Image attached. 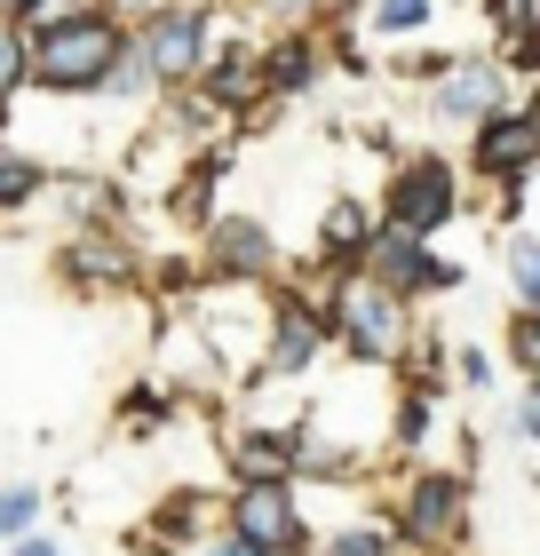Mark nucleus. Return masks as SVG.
<instances>
[{
    "mask_svg": "<svg viewBox=\"0 0 540 556\" xmlns=\"http://www.w3.org/2000/svg\"><path fill=\"white\" fill-rule=\"evenodd\" d=\"M318 318H326V342L342 350L350 366H398V358H414V334H422L414 302H398L390 287H374L366 270H334Z\"/></svg>",
    "mask_w": 540,
    "mask_h": 556,
    "instance_id": "nucleus-1",
    "label": "nucleus"
},
{
    "mask_svg": "<svg viewBox=\"0 0 540 556\" xmlns=\"http://www.w3.org/2000/svg\"><path fill=\"white\" fill-rule=\"evenodd\" d=\"M127 48V16L120 9H88L72 24H48V33H24V88L48 96H104V72Z\"/></svg>",
    "mask_w": 540,
    "mask_h": 556,
    "instance_id": "nucleus-2",
    "label": "nucleus"
},
{
    "mask_svg": "<svg viewBox=\"0 0 540 556\" xmlns=\"http://www.w3.org/2000/svg\"><path fill=\"white\" fill-rule=\"evenodd\" d=\"M230 40V24L215 0H160V9H136V24H127V56L143 64L151 88H191V72L208 64V48Z\"/></svg>",
    "mask_w": 540,
    "mask_h": 556,
    "instance_id": "nucleus-3",
    "label": "nucleus"
},
{
    "mask_svg": "<svg viewBox=\"0 0 540 556\" xmlns=\"http://www.w3.org/2000/svg\"><path fill=\"white\" fill-rule=\"evenodd\" d=\"M461 167L445 160V151H429L414 143L405 160L390 167V184H381L374 199V223H390V231H414V239H445L453 223H461Z\"/></svg>",
    "mask_w": 540,
    "mask_h": 556,
    "instance_id": "nucleus-4",
    "label": "nucleus"
},
{
    "mask_svg": "<svg viewBox=\"0 0 540 556\" xmlns=\"http://www.w3.org/2000/svg\"><path fill=\"white\" fill-rule=\"evenodd\" d=\"M357 270L374 278V287H390L398 302H429V294H453L461 270L437 239H414V231H390V223H374V239H366V255H357Z\"/></svg>",
    "mask_w": 540,
    "mask_h": 556,
    "instance_id": "nucleus-5",
    "label": "nucleus"
},
{
    "mask_svg": "<svg viewBox=\"0 0 540 556\" xmlns=\"http://www.w3.org/2000/svg\"><path fill=\"white\" fill-rule=\"evenodd\" d=\"M461 167L477 184H517V175L540 167V119L525 112V96H508L501 112H485L469 136H461Z\"/></svg>",
    "mask_w": 540,
    "mask_h": 556,
    "instance_id": "nucleus-6",
    "label": "nucleus"
},
{
    "mask_svg": "<svg viewBox=\"0 0 540 556\" xmlns=\"http://www.w3.org/2000/svg\"><path fill=\"white\" fill-rule=\"evenodd\" d=\"M56 278L72 294H127L143 278V255H136V239H127L120 223H80V231H64V247H56Z\"/></svg>",
    "mask_w": 540,
    "mask_h": 556,
    "instance_id": "nucleus-7",
    "label": "nucleus"
},
{
    "mask_svg": "<svg viewBox=\"0 0 540 556\" xmlns=\"http://www.w3.org/2000/svg\"><path fill=\"white\" fill-rule=\"evenodd\" d=\"M199 263L208 278H230V287H271L278 278V231L263 215H208L199 223Z\"/></svg>",
    "mask_w": 540,
    "mask_h": 556,
    "instance_id": "nucleus-8",
    "label": "nucleus"
},
{
    "mask_svg": "<svg viewBox=\"0 0 540 556\" xmlns=\"http://www.w3.org/2000/svg\"><path fill=\"white\" fill-rule=\"evenodd\" d=\"M508 96H517V80H508L493 56H453V64L429 80V128L469 136L485 112H501V104H508Z\"/></svg>",
    "mask_w": 540,
    "mask_h": 556,
    "instance_id": "nucleus-9",
    "label": "nucleus"
},
{
    "mask_svg": "<svg viewBox=\"0 0 540 556\" xmlns=\"http://www.w3.org/2000/svg\"><path fill=\"white\" fill-rule=\"evenodd\" d=\"M461 517H469V485L453 469H414L398 493V548H429V541H453Z\"/></svg>",
    "mask_w": 540,
    "mask_h": 556,
    "instance_id": "nucleus-10",
    "label": "nucleus"
},
{
    "mask_svg": "<svg viewBox=\"0 0 540 556\" xmlns=\"http://www.w3.org/2000/svg\"><path fill=\"white\" fill-rule=\"evenodd\" d=\"M191 96L208 104L215 119H254L271 104V88H263V56H254L247 40H215L208 48V64L191 72Z\"/></svg>",
    "mask_w": 540,
    "mask_h": 556,
    "instance_id": "nucleus-11",
    "label": "nucleus"
},
{
    "mask_svg": "<svg viewBox=\"0 0 540 556\" xmlns=\"http://www.w3.org/2000/svg\"><path fill=\"white\" fill-rule=\"evenodd\" d=\"M318 350H326V318H318V302L311 294H263V366L271 374H302V366H311L318 358Z\"/></svg>",
    "mask_w": 540,
    "mask_h": 556,
    "instance_id": "nucleus-12",
    "label": "nucleus"
},
{
    "mask_svg": "<svg viewBox=\"0 0 540 556\" xmlns=\"http://www.w3.org/2000/svg\"><path fill=\"white\" fill-rule=\"evenodd\" d=\"M230 533H239L247 548H302V501L294 485H239V501H230Z\"/></svg>",
    "mask_w": 540,
    "mask_h": 556,
    "instance_id": "nucleus-13",
    "label": "nucleus"
},
{
    "mask_svg": "<svg viewBox=\"0 0 540 556\" xmlns=\"http://www.w3.org/2000/svg\"><path fill=\"white\" fill-rule=\"evenodd\" d=\"M254 56H263V88H271V104H278V96H287V104H302V96H311L326 72H334V64H326V40L311 33V24H294V33L263 40Z\"/></svg>",
    "mask_w": 540,
    "mask_h": 556,
    "instance_id": "nucleus-14",
    "label": "nucleus"
},
{
    "mask_svg": "<svg viewBox=\"0 0 540 556\" xmlns=\"http://www.w3.org/2000/svg\"><path fill=\"white\" fill-rule=\"evenodd\" d=\"M374 239V199L366 191H334L326 215H318V239H311V263L334 278V270H357V255H366Z\"/></svg>",
    "mask_w": 540,
    "mask_h": 556,
    "instance_id": "nucleus-15",
    "label": "nucleus"
},
{
    "mask_svg": "<svg viewBox=\"0 0 540 556\" xmlns=\"http://www.w3.org/2000/svg\"><path fill=\"white\" fill-rule=\"evenodd\" d=\"M294 453H302V429H247V438H230V477L239 485H294Z\"/></svg>",
    "mask_w": 540,
    "mask_h": 556,
    "instance_id": "nucleus-16",
    "label": "nucleus"
},
{
    "mask_svg": "<svg viewBox=\"0 0 540 556\" xmlns=\"http://www.w3.org/2000/svg\"><path fill=\"white\" fill-rule=\"evenodd\" d=\"M48 191H56L64 223H120V184L112 175H88V167H48Z\"/></svg>",
    "mask_w": 540,
    "mask_h": 556,
    "instance_id": "nucleus-17",
    "label": "nucleus"
},
{
    "mask_svg": "<svg viewBox=\"0 0 540 556\" xmlns=\"http://www.w3.org/2000/svg\"><path fill=\"white\" fill-rule=\"evenodd\" d=\"M40 199H48V160H40V151H16V143H0V223L33 215Z\"/></svg>",
    "mask_w": 540,
    "mask_h": 556,
    "instance_id": "nucleus-18",
    "label": "nucleus"
},
{
    "mask_svg": "<svg viewBox=\"0 0 540 556\" xmlns=\"http://www.w3.org/2000/svg\"><path fill=\"white\" fill-rule=\"evenodd\" d=\"M215 184H223V151H199L191 175H175V184H160V191H167V207L184 223H208V215H223L215 207Z\"/></svg>",
    "mask_w": 540,
    "mask_h": 556,
    "instance_id": "nucleus-19",
    "label": "nucleus"
},
{
    "mask_svg": "<svg viewBox=\"0 0 540 556\" xmlns=\"http://www.w3.org/2000/svg\"><path fill=\"white\" fill-rule=\"evenodd\" d=\"M366 33L374 40H398V48H414V40H429V24H437V0H366Z\"/></svg>",
    "mask_w": 540,
    "mask_h": 556,
    "instance_id": "nucleus-20",
    "label": "nucleus"
},
{
    "mask_svg": "<svg viewBox=\"0 0 540 556\" xmlns=\"http://www.w3.org/2000/svg\"><path fill=\"white\" fill-rule=\"evenodd\" d=\"M501 263H508V294H517V311L532 318L540 311V239L532 231H508V255Z\"/></svg>",
    "mask_w": 540,
    "mask_h": 556,
    "instance_id": "nucleus-21",
    "label": "nucleus"
},
{
    "mask_svg": "<svg viewBox=\"0 0 540 556\" xmlns=\"http://www.w3.org/2000/svg\"><path fill=\"white\" fill-rule=\"evenodd\" d=\"M88 9H120V0H24L16 33H48V24H72V16H88Z\"/></svg>",
    "mask_w": 540,
    "mask_h": 556,
    "instance_id": "nucleus-22",
    "label": "nucleus"
},
{
    "mask_svg": "<svg viewBox=\"0 0 540 556\" xmlns=\"http://www.w3.org/2000/svg\"><path fill=\"white\" fill-rule=\"evenodd\" d=\"M485 33H493V40L540 33V0H485Z\"/></svg>",
    "mask_w": 540,
    "mask_h": 556,
    "instance_id": "nucleus-23",
    "label": "nucleus"
},
{
    "mask_svg": "<svg viewBox=\"0 0 540 556\" xmlns=\"http://www.w3.org/2000/svg\"><path fill=\"white\" fill-rule=\"evenodd\" d=\"M48 509L40 485H0V541H16V533H33V517Z\"/></svg>",
    "mask_w": 540,
    "mask_h": 556,
    "instance_id": "nucleus-24",
    "label": "nucleus"
},
{
    "mask_svg": "<svg viewBox=\"0 0 540 556\" xmlns=\"http://www.w3.org/2000/svg\"><path fill=\"white\" fill-rule=\"evenodd\" d=\"M326 556H398V541L381 533V525H342V533L326 541Z\"/></svg>",
    "mask_w": 540,
    "mask_h": 556,
    "instance_id": "nucleus-25",
    "label": "nucleus"
},
{
    "mask_svg": "<svg viewBox=\"0 0 540 556\" xmlns=\"http://www.w3.org/2000/svg\"><path fill=\"white\" fill-rule=\"evenodd\" d=\"M16 96H24V33L0 24V112H9Z\"/></svg>",
    "mask_w": 540,
    "mask_h": 556,
    "instance_id": "nucleus-26",
    "label": "nucleus"
},
{
    "mask_svg": "<svg viewBox=\"0 0 540 556\" xmlns=\"http://www.w3.org/2000/svg\"><path fill=\"white\" fill-rule=\"evenodd\" d=\"M429 421H437V390H405V397H398V438H405V445H422V438H429Z\"/></svg>",
    "mask_w": 540,
    "mask_h": 556,
    "instance_id": "nucleus-27",
    "label": "nucleus"
},
{
    "mask_svg": "<svg viewBox=\"0 0 540 556\" xmlns=\"http://www.w3.org/2000/svg\"><path fill=\"white\" fill-rule=\"evenodd\" d=\"M453 374H461V390H493V358H485V350L477 342H453Z\"/></svg>",
    "mask_w": 540,
    "mask_h": 556,
    "instance_id": "nucleus-28",
    "label": "nucleus"
},
{
    "mask_svg": "<svg viewBox=\"0 0 540 556\" xmlns=\"http://www.w3.org/2000/svg\"><path fill=\"white\" fill-rule=\"evenodd\" d=\"M445 64H453L445 48H414V56H405V80H414V88H429V80H437Z\"/></svg>",
    "mask_w": 540,
    "mask_h": 556,
    "instance_id": "nucleus-29",
    "label": "nucleus"
},
{
    "mask_svg": "<svg viewBox=\"0 0 540 556\" xmlns=\"http://www.w3.org/2000/svg\"><path fill=\"white\" fill-rule=\"evenodd\" d=\"M508 358H517V374H532V366H540V342H532L525 311H517V326H508Z\"/></svg>",
    "mask_w": 540,
    "mask_h": 556,
    "instance_id": "nucleus-30",
    "label": "nucleus"
},
{
    "mask_svg": "<svg viewBox=\"0 0 540 556\" xmlns=\"http://www.w3.org/2000/svg\"><path fill=\"white\" fill-rule=\"evenodd\" d=\"M508 429H517L525 445L540 438V397H532V390H517V406H508Z\"/></svg>",
    "mask_w": 540,
    "mask_h": 556,
    "instance_id": "nucleus-31",
    "label": "nucleus"
},
{
    "mask_svg": "<svg viewBox=\"0 0 540 556\" xmlns=\"http://www.w3.org/2000/svg\"><path fill=\"white\" fill-rule=\"evenodd\" d=\"M199 556H263V548H247V541L223 525V533H208V541H199Z\"/></svg>",
    "mask_w": 540,
    "mask_h": 556,
    "instance_id": "nucleus-32",
    "label": "nucleus"
},
{
    "mask_svg": "<svg viewBox=\"0 0 540 556\" xmlns=\"http://www.w3.org/2000/svg\"><path fill=\"white\" fill-rule=\"evenodd\" d=\"M9 556H72V548H64V541H40V533H16Z\"/></svg>",
    "mask_w": 540,
    "mask_h": 556,
    "instance_id": "nucleus-33",
    "label": "nucleus"
},
{
    "mask_svg": "<svg viewBox=\"0 0 540 556\" xmlns=\"http://www.w3.org/2000/svg\"><path fill=\"white\" fill-rule=\"evenodd\" d=\"M0 143H9V112H0Z\"/></svg>",
    "mask_w": 540,
    "mask_h": 556,
    "instance_id": "nucleus-34",
    "label": "nucleus"
}]
</instances>
